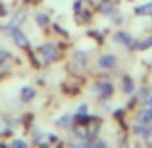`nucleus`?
I'll return each instance as SVG.
<instances>
[{
	"mask_svg": "<svg viewBox=\"0 0 152 148\" xmlns=\"http://www.w3.org/2000/svg\"><path fill=\"white\" fill-rule=\"evenodd\" d=\"M35 17H37V23H39V25H41V27H46V25H48V23H50L48 15H46V14H42V12H41V14H37V15H35Z\"/></svg>",
	"mask_w": 152,
	"mask_h": 148,
	"instance_id": "obj_13",
	"label": "nucleus"
},
{
	"mask_svg": "<svg viewBox=\"0 0 152 148\" xmlns=\"http://www.w3.org/2000/svg\"><path fill=\"white\" fill-rule=\"evenodd\" d=\"M71 148H93V146H91V142H75Z\"/></svg>",
	"mask_w": 152,
	"mask_h": 148,
	"instance_id": "obj_19",
	"label": "nucleus"
},
{
	"mask_svg": "<svg viewBox=\"0 0 152 148\" xmlns=\"http://www.w3.org/2000/svg\"><path fill=\"white\" fill-rule=\"evenodd\" d=\"M8 58H10V54L6 52V48H2V46H0V62H2V60H8Z\"/></svg>",
	"mask_w": 152,
	"mask_h": 148,
	"instance_id": "obj_20",
	"label": "nucleus"
},
{
	"mask_svg": "<svg viewBox=\"0 0 152 148\" xmlns=\"http://www.w3.org/2000/svg\"><path fill=\"white\" fill-rule=\"evenodd\" d=\"M93 90H94V93H98V94L104 98V96H108V94L112 93V83H110V81H100L98 85L93 87Z\"/></svg>",
	"mask_w": 152,
	"mask_h": 148,
	"instance_id": "obj_6",
	"label": "nucleus"
},
{
	"mask_svg": "<svg viewBox=\"0 0 152 148\" xmlns=\"http://www.w3.org/2000/svg\"><path fill=\"white\" fill-rule=\"evenodd\" d=\"M12 148H29V144H27L23 139H18V141L12 142Z\"/></svg>",
	"mask_w": 152,
	"mask_h": 148,
	"instance_id": "obj_16",
	"label": "nucleus"
},
{
	"mask_svg": "<svg viewBox=\"0 0 152 148\" xmlns=\"http://www.w3.org/2000/svg\"><path fill=\"white\" fill-rule=\"evenodd\" d=\"M69 121H71V115L66 114V115H62V117L56 121V125H58V127H69Z\"/></svg>",
	"mask_w": 152,
	"mask_h": 148,
	"instance_id": "obj_14",
	"label": "nucleus"
},
{
	"mask_svg": "<svg viewBox=\"0 0 152 148\" xmlns=\"http://www.w3.org/2000/svg\"><path fill=\"white\" fill-rule=\"evenodd\" d=\"M85 115H87V104H81L79 110H77V117L81 119V117H85Z\"/></svg>",
	"mask_w": 152,
	"mask_h": 148,
	"instance_id": "obj_17",
	"label": "nucleus"
},
{
	"mask_svg": "<svg viewBox=\"0 0 152 148\" xmlns=\"http://www.w3.org/2000/svg\"><path fill=\"white\" fill-rule=\"evenodd\" d=\"M150 131H152L150 123H145V121H139L137 125L133 127V133H135V135H148Z\"/></svg>",
	"mask_w": 152,
	"mask_h": 148,
	"instance_id": "obj_8",
	"label": "nucleus"
},
{
	"mask_svg": "<svg viewBox=\"0 0 152 148\" xmlns=\"http://www.w3.org/2000/svg\"><path fill=\"white\" fill-rule=\"evenodd\" d=\"M91 146L93 148H108V144L104 141H94V142H91Z\"/></svg>",
	"mask_w": 152,
	"mask_h": 148,
	"instance_id": "obj_18",
	"label": "nucleus"
},
{
	"mask_svg": "<svg viewBox=\"0 0 152 148\" xmlns=\"http://www.w3.org/2000/svg\"><path fill=\"white\" fill-rule=\"evenodd\" d=\"M25 15H27V14H25L23 10L18 12V14L14 15V19H12V23H14V25H19V23H23V17H25Z\"/></svg>",
	"mask_w": 152,
	"mask_h": 148,
	"instance_id": "obj_15",
	"label": "nucleus"
},
{
	"mask_svg": "<svg viewBox=\"0 0 152 148\" xmlns=\"http://www.w3.org/2000/svg\"><path fill=\"white\" fill-rule=\"evenodd\" d=\"M39 52H41V56H42V62L45 63H50V62H54L56 58H58V50H56V46L54 44H42L41 48H39Z\"/></svg>",
	"mask_w": 152,
	"mask_h": 148,
	"instance_id": "obj_2",
	"label": "nucleus"
},
{
	"mask_svg": "<svg viewBox=\"0 0 152 148\" xmlns=\"http://www.w3.org/2000/svg\"><path fill=\"white\" fill-rule=\"evenodd\" d=\"M152 46V35L148 39H145V41H139V42H135V48L137 50H148Z\"/></svg>",
	"mask_w": 152,
	"mask_h": 148,
	"instance_id": "obj_12",
	"label": "nucleus"
},
{
	"mask_svg": "<svg viewBox=\"0 0 152 148\" xmlns=\"http://www.w3.org/2000/svg\"><path fill=\"white\" fill-rule=\"evenodd\" d=\"M121 90H123L125 94H131V93L135 90V85H133V79H131V77H125V79L121 81Z\"/></svg>",
	"mask_w": 152,
	"mask_h": 148,
	"instance_id": "obj_11",
	"label": "nucleus"
},
{
	"mask_svg": "<svg viewBox=\"0 0 152 148\" xmlns=\"http://www.w3.org/2000/svg\"><path fill=\"white\" fill-rule=\"evenodd\" d=\"M96 63H98L100 69H114L115 67V56L114 54H102Z\"/></svg>",
	"mask_w": 152,
	"mask_h": 148,
	"instance_id": "obj_4",
	"label": "nucleus"
},
{
	"mask_svg": "<svg viewBox=\"0 0 152 148\" xmlns=\"http://www.w3.org/2000/svg\"><path fill=\"white\" fill-rule=\"evenodd\" d=\"M146 104H148V106H152V94H150L148 98H146Z\"/></svg>",
	"mask_w": 152,
	"mask_h": 148,
	"instance_id": "obj_21",
	"label": "nucleus"
},
{
	"mask_svg": "<svg viewBox=\"0 0 152 148\" xmlns=\"http://www.w3.org/2000/svg\"><path fill=\"white\" fill-rule=\"evenodd\" d=\"M73 67L77 71H83L87 67V54L85 52H81V50H77L73 54Z\"/></svg>",
	"mask_w": 152,
	"mask_h": 148,
	"instance_id": "obj_5",
	"label": "nucleus"
},
{
	"mask_svg": "<svg viewBox=\"0 0 152 148\" xmlns=\"http://www.w3.org/2000/svg\"><path fill=\"white\" fill-rule=\"evenodd\" d=\"M35 96H37V90L33 89V87H23L21 89V102H31V100H33Z\"/></svg>",
	"mask_w": 152,
	"mask_h": 148,
	"instance_id": "obj_7",
	"label": "nucleus"
},
{
	"mask_svg": "<svg viewBox=\"0 0 152 148\" xmlns=\"http://www.w3.org/2000/svg\"><path fill=\"white\" fill-rule=\"evenodd\" d=\"M4 29L8 31V35H10V39L15 42V46H19V48H29V39H27V35H23V31L19 29L18 25H6Z\"/></svg>",
	"mask_w": 152,
	"mask_h": 148,
	"instance_id": "obj_1",
	"label": "nucleus"
},
{
	"mask_svg": "<svg viewBox=\"0 0 152 148\" xmlns=\"http://www.w3.org/2000/svg\"><path fill=\"white\" fill-rule=\"evenodd\" d=\"M135 12H137V15H152V2H146V4L137 6Z\"/></svg>",
	"mask_w": 152,
	"mask_h": 148,
	"instance_id": "obj_10",
	"label": "nucleus"
},
{
	"mask_svg": "<svg viewBox=\"0 0 152 148\" xmlns=\"http://www.w3.org/2000/svg\"><path fill=\"white\" fill-rule=\"evenodd\" d=\"M114 41L118 42V44H123L127 46V48H135V39L131 33H115L114 35Z\"/></svg>",
	"mask_w": 152,
	"mask_h": 148,
	"instance_id": "obj_3",
	"label": "nucleus"
},
{
	"mask_svg": "<svg viewBox=\"0 0 152 148\" xmlns=\"http://www.w3.org/2000/svg\"><path fill=\"white\" fill-rule=\"evenodd\" d=\"M139 121H145V123H150L152 121V106H148V108H145V110H141L139 112Z\"/></svg>",
	"mask_w": 152,
	"mask_h": 148,
	"instance_id": "obj_9",
	"label": "nucleus"
}]
</instances>
